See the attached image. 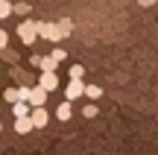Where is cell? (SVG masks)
<instances>
[{
    "label": "cell",
    "instance_id": "obj_6",
    "mask_svg": "<svg viewBox=\"0 0 158 155\" xmlns=\"http://www.w3.org/2000/svg\"><path fill=\"white\" fill-rule=\"evenodd\" d=\"M38 85L44 88V91H56V88H59V76H56V70H41Z\"/></svg>",
    "mask_w": 158,
    "mask_h": 155
},
{
    "label": "cell",
    "instance_id": "obj_17",
    "mask_svg": "<svg viewBox=\"0 0 158 155\" xmlns=\"http://www.w3.org/2000/svg\"><path fill=\"white\" fill-rule=\"evenodd\" d=\"M85 76V67L82 64H73V67H70V79H82Z\"/></svg>",
    "mask_w": 158,
    "mask_h": 155
},
{
    "label": "cell",
    "instance_id": "obj_19",
    "mask_svg": "<svg viewBox=\"0 0 158 155\" xmlns=\"http://www.w3.org/2000/svg\"><path fill=\"white\" fill-rule=\"evenodd\" d=\"M82 114L85 117H97V105H82Z\"/></svg>",
    "mask_w": 158,
    "mask_h": 155
},
{
    "label": "cell",
    "instance_id": "obj_1",
    "mask_svg": "<svg viewBox=\"0 0 158 155\" xmlns=\"http://www.w3.org/2000/svg\"><path fill=\"white\" fill-rule=\"evenodd\" d=\"M18 38H21L27 47H32L35 38H38V32H35V21H23L21 27H18Z\"/></svg>",
    "mask_w": 158,
    "mask_h": 155
},
{
    "label": "cell",
    "instance_id": "obj_4",
    "mask_svg": "<svg viewBox=\"0 0 158 155\" xmlns=\"http://www.w3.org/2000/svg\"><path fill=\"white\" fill-rule=\"evenodd\" d=\"M47 94L50 91H44V88L35 82V85H29V94H27V103L29 105H47Z\"/></svg>",
    "mask_w": 158,
    "mask_h": 155
},
{
    "label": "cell",
    "instance_id": "obj_16",
    "mask_svg": "<svg viewBox=\"0 0 158 155\" xmlns=\"http://www.w3.org/2000/svg\"><path fill=\"white\" fill-rule=\"evenodd\" d=\"M9 15H12V3H9V0H0V21L9 18Z\"/></svg>",
    "mask_w": 158,
    "mask_h": 155
},
{
    "label": "cell",
    "instance_id": "obj_5",
    "mask_svg": "<svg viewBox=\"0 0 158 155\" xmlns=\"http://www.w3.org/2000/svg\"><path fill=\"white\" fill-rule=\"evenodd\" d=\"M82 88H85L82 79H70L68 85H64V100H70V103H73V100H79V97H82Z\"/></svg>",
    "mask_w": 158,
    "mask_h": 155
},
{
    "label": "cell",
    "instance_id": "obj_13",
    "mask_svg": "<svg viewBox=\"0 0 158 155\" xmlns=\"http://www.w3.org/2000/svg\"><path fill=\"white\" fill-rule=\"evenodd\" d=\"M0 59H3V62H9V64H18V59H21V56H18L15 50H6V47H3V50H0Z\"/></svg>",
    "mask_w": 158,
    "mask_h": 155
},
{
    "label": "cell",
    "instance_id": "obj_9",
    "mask_svg": "<svg viewBox=\"0 0 158 155\" xmlns=\"http://www.w3.org/2000/svg\"><path fill=\"white\" fill-rule=\"evenodd\" d=\"M70 105H73V103H70V100H64V103L56 108V117H59L62 123H64V120H70V114H73V111H70Z\"/></svg>",
    "mask_w": 158,
    "mask_h": 155
},
{
    "label": "cell",
    "instance_id": "obj_12",
    "mask_svg": "<svg viewBox=\"0 0 158 155\" xmlns=\"http://www.w3.org/2000/svg\"><path fill=\"white\" fill-rule=\"evenodd\" d=\"M82 94H85V97H88V100H100L102 88H100V85H85V88H82Z\"/></svg>",
    "mask_w": 158,
    "mask_h": 155
},
{
    "label": "cell",
    "instance_id": "obj_2",
    "mask_svg": "<svg viewBox=\"0 0 158 155\" xmlns=\"http://www.w3.org/2000/svg\"><path fill=\"white\" fill-rule=\"evenodd\" d=\"M35 32H38L41 38H47V41H59V29H56V23H50V21H35Z\"/></svg>",
    "mask_w": 158,
    "mask_h": 155
},
{
    "label": "cell",
    "instance_id": "obj_10",
    "mask_svg": "<svg viewBox=\"0 0 158 155\" xmlns=\"http://www.w3.org/2000/svg\"><path fill=\"white\" fill-rule=\"evenodd\" d=\"M59 64H62V62H56L53 56H41L38 59V67L41 70H59Z\"/></svg>",
    "mask_w": 158,
    "mask_h": 155
},
{
    "label": "cell",
    "instance_id": "obj_7",
    "mask_svg": "<svg viewBox=\"0 0 158 155\" xmlns=\"http://www.w3.org/2000/svg\"><path fill=\"white\" fill-rule=\"evenodd\" d=\"M9 105H12V114H15V117H27L29 108H32L27 100H15V103H9Z\"/></svg>",
    "mask_w": 158,
    "mask_h": 155
},
{
    "label": "cell",
    "instance_id": "obj_22",
    "mask_svg": "<svg viewBox=\"0 0 158 155\" xmlns=\"http://www.w3.org/2000/svg\"><path fill=\"white\" fill-rule=\"evenodd\" d=\"M0 132H3V123H0Z\"/></svg>",
    "mask_w": 158,
    "mask_h": 155
},
{
    "label": "cell",
    "instance_id": "obj_14",
    "mask_svg": "<svg viewBox=\"0 0 158 155\" xmlns=\"http://www.w3.org/2000/svg\"><path fill=\"white\" fill-rule=\"evenodd\" d=\"M3 100H6V103H15V100H21V91H18V88H6Z\"/></svg>",
    "mask_w": 158,
    "mask_h": 155
},
{
    "label": "cell",
    "instance_id": "obj_11",
    "mask_svg": "<svg viewBox=\"0 0 158 155\" xmlns=\"http://www.w3.org/2000/svg\"><path fill=\"white\" fill-rule=\"evenodd\" d=\"M56 29H59V38H68V35H70V29H73V23H70L68 18H62V21L56 23Z\"/></svg>",
    "mask_w": 158,
    "mask_h": 155
},
{
    "label": "cell",
    "instance_id": "obj_18",
    "mask_svg": "<svg viewBox=\"0 0 158 155\" xmlns=\"http://www.w3.org/2000/svg\"><path fill=\"white\" fill-rule=\"evenodd\" d=\"M50 56H53V59H56V62H64V59H68V53H64V50H62V47H56V50H53V53H50Z\"/></svg>",
    "mask_w": 158,
    "mask_h": 155
},
{
    "label": "cell",
    "instance_id": "obj_20",
    "mask_svg": "<svg viewBox=\"0 0 158 155\" xmlns=\"http://www.w3.org/2000/svg\"><path fill=\"white\" fill-rule=\"evenodd\" d=\"M3 47H9V32L0 29V50H3Z\"/></svg>",
    "mask_w": 158,
    "mask_h": 155
},
{
    "label": "cell",
    "instance_id": "obj_21",
    "mask_svg": "<svg viewBox=\"0 0 158 155\" xmlns=\"http://www.w3.org/2000/svg\"><path fill=\"white\" fill-rule=\"evenodd\" d=\"M138 3H141L143 9H147V6H152V3H158V0H138Z\"/></svg>",
    "mask_w": 158,
    "mask_h": 155
},
{
    "label": "cell",
    "instance_id": "obj_3",
    "mask_svg": "<svg viewBox=\"0 0 158 155\" xmlns=\"http://www.w3.org/2000/svg\"><path fill=\"white\" fill-rule=\"evenodd\" d=\"M29 120H32V129H44L47 120H50V114H47L44 105H32V108H29Z\"/></svg>",
    "mask_w": 158,
    "mask_h": 155
},
{
    "label": "cell",
    "instance_id": "obj_15",
    "mask_svg": "<svg viewBox=\"0 0 158 155\" xmlns=\"http://www.w3.org/2000/svg\"><path fill=\"white\" fill-rule=\"evenodd\" d=\"M29 12L32 9H29L27 3H12V15H29Z\"/></svg>",
    "mask_w": 158,
    "mask_h": 155
},
{
    "label": "cell",
    "instance_id": "obj_8",
    "mask_svg": "<svg viewBox=\"0 0 158 155\" xmlns=\"http://www.w3.org/2000/svg\"><path fill=\"white\" fill-rule=\"evenodd\" d=\"M15 132H18V135L32 132V120H29V114H27V117H15Z\"/></svg>",
    "mask_w": 158,
    "mask_h": 155
}]
</instances>
